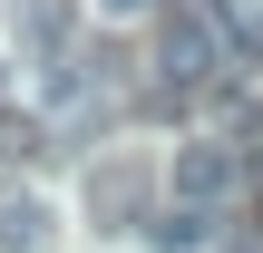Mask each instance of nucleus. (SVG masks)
<instances>
[{"mask_svg":"<svg viewBox=\"0 0 263 253\" xmlns=\"http://www.w3.org/2000/svg\"><path fill=\"white\" fill-rule=\"evenodd\" d=\"M49 234H59V205L39 185H0V253H39Z\"/></svg>","mask_w":263,"mask_h":253,"instance_id":"f03ea898","label":"nucleus"},{"mask_svg":"<svg viewBox=\"0 0 263 253\" xmlns=\"http://www.w3.org/2000/svg\"><path fill=\"white\" fill-rule=\"evenodd\" d=\"M224 185H234V156H224L215 137H195V146L176 156V205H224Z\"/></svg>","mask_w":263,"mask_h":253,"instance_id":"7ed1b4c3","label":"nucleus"},{"mask_svg":"<svg viewBox=\"0 0 263 253\" xmlns=\"http://www.w3.org/2000/svg\"><path fill=\"white\" fill-rule=\"evenodd\" d=\"M98 10H107V20H127V10H156V0H98Z\"/></svg>","mask_w":263,"mask_h":253,"instance_id":"423d86ee","label":"nucleus"},{"mask_svg":"<svg viewBox=\"0 0 263 253\" xmlns=\"http://www.w3.org/2000/svg\"><path fill=\"white\" fill-rule=\"evenodd\" d=\"M156 68H166V78H215V68H224V29H215V10H176L166 39H156Z\"/></svg>","mask_w":263,"mask_h":253,"instance_id":"f257e3e1","label":"nucleus"},{"mask_svg":"<svg viewBox=\"0 0 263 253\" xmlns=\"http://www.w3.org/2000/svg\"><path fill=\"white\" fill-rule=\"evenodd\" d=\"M146 244L156 253H205L215 244V215H205V205H166V215L146 224Z\"/></svg>","mask_w":263,"mask_h":253,"instance_id":"20e7f679","label":"nucleus"},{"mask_svg":"<svg viewBox=\"0 0 263 253\" xmlns=\"http://www.w3.org/2000/svg\"><path fill=\"white\" fill-rule=\"evenodd\" d=\"M137 195H146V185H137L127 166H98V176H88V215H98V224H117V215H127Z\"/></svg>","mask_w":263,"mask_h":253,"instance_id":"39448f33","label":"nucleus"}]
</instances>
